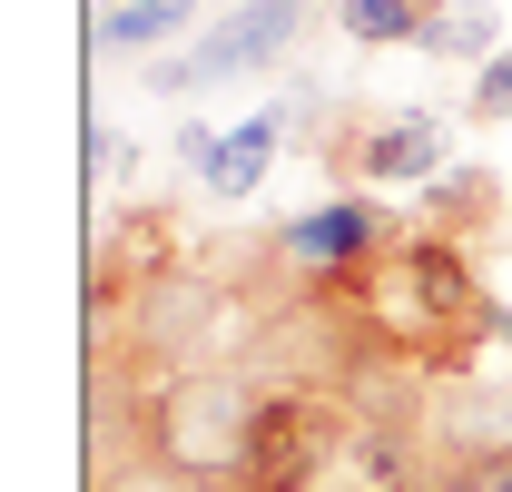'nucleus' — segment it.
<instances>
[{
	"mask_svg": "<svg viewBox=\"0 0 512 492\" xmlns=\"http://www.w3.org/2000/svg\"><path fill=\"white\" fill-rule=\"evenodd\" d=\"M247 433H256V384L247 374H217V365H178L148 384L138 404V453L188 473L207 492H237L247 473Z\"/></svg>",
	"mask_w": 512,
	"mask_h": 492,
	"instance_id": "1",
	"label": "nucleus"
},
{
	"mask_svg": "<svg viewBox=\"0 0 512 492\" xmlns=\"http://www.w3.org/2000/svg\"><path fill=\"white\" fill-rule=\"evenodd\" d=\"M355 433V404L335 384H256V433L237 492H316Z\"/></svg>",
	"mask_w": 512,
	"mask_h": 492,
	"instance_id": "2",
	"label": "nucleus"
},
{
	"mask_svg": "<svg viewBox=\"0 0 512 492\" xmlns=\"http://www.w3.org/2000/svg\"><path fill=\"white\" fill-rule=\"evenodd\" d=\"M306 30H316V0H237V10H217L197 30L188 50H168L148 69V89L158 99H188V89H217V79H256V69L286 60Z\"/></svg>",
	"mask_w": 512,
	"mask_h": 492,
	"instance_id": "3",
	"label": "nucleus"
},
{
	"mask_svg": "<svg viewBox=\"0 0 512 492\" xmlns=\"http://www.w3.org/2000/svg\"><path fill=\"white\" fill-rule=\"evenodd\" d=\"M325 168L365 187H434L453 168V119L444 109H316Z\"/></svg>",
	"mask_w": 512,
	"mask_h": 492,
	"instance_id": "4",
	"label": "nucleus"
},
{
	"mask_svg": "<svg viewBox=\"0 0 512 492\" xmlns=\"http://www.w3.org/2000/svg\"><path fill=\"white\" fill-rule=\"evenodd\" d=\"M276 266H296V276H365L384 246H394V217H384L375 197H325L306 217H276Z\"/></svg>",
	"mask_w": 512,
	"mask_h": 492,
	"instance_id": "5",
	"label": "nucleus"
},
{
	"mask_svg": "<svg viewBox=\"0 0 512 492\" xmlns=\"http://www.w3.org/2000/svg\"><path fill=\"white\" fill-rule=\"evenodd\" d=\"M286 109H256L247 128H227V138H217V158H207V168H197V187H207V197H227V207H237V197H256V187H266V168H276V148H286Z\"/></svg>",
	"mask_w": 512,
	"mask_h": 492,
	"instance_id": "6",
	"label": "nucleus"
},
{
	"mask_svg": "<svg viewBox=\"0 0 512 492\" xmlns=\"http://www.w3.org/2000/svg\"><path fill=\"white\" fill-rule=\"evenodd\" d=\"M453 0H335L325 20L355 40V50H424V30L444 20Z\"/></svg>",
	"mask_w": 512,
	"mask_h": 492,
	"instance_id": "7",
	"label": "nucleus"
},
{
	"mask_svg": "<svg viewBox=\"0 0 512 492\" xmlns=\"http://www.w3.org/2000/svg\"><path fill=\"white\" fill-rule=\"evenodd\" d=\"M197 30V0H119L89 20V50H168Z\"/></svg>",
	"mask_w": 512,
	"mask_h": 492,
	"instance_id": "8",
	"label": "nucleus"
},
{
	"mask_svg": "<svg viewBox=\"0 0 512 492\" xmlns=\"http://www.w3.org/2000/svg\"><path fill=\"white\" fill-rule=\"evenodd\" d=\"M493 217L512 227V197L483 178V168H444V178L424 187V227H444V237H473V227H493Z\"/></svg>",
	"mask_w": 512,
	"mask_h": 492,
	"instance_id": "9",
	"label": "nucleus"
},
{
	"mask_svg": "<svg viewBox=\"0 0 512 492\" xmlns=\"http://www.w3.org/2000/svg\"><path fill=\"white\" fill-rule=\"evenodd\" d=\"M493 50H503V10H493V0H453L444 20H434V30H424V60H493Z\"/></svg>",
	"mask_w": 512,
	"mask_h": 492,
	"instance_id": "10",
	"label": "nucleus"
},
{
	"mask_svg": "<svg viewBox=\"0 0 512 492\" xmlns=\"http://www.w3.org/2000/svg\"><path fill=\"white\" fill-rule=\"evenodd\" d=\"M463 119H473V128H503V119H512V50H493V60L473 69V89H463Z\"/></svg>",
	"mask_w": 512,
	"mask_h": 492,
	"instance_id": "11",
	"label": "nucleus"
},
{
	"mask_svg": "<svg viewBox=\"0 0 512 492\" xmlns=\"http://www.w3.org/2000/svg\"><path fill=\"white\" fill-rule=\"evenodd\" d=\"M89 492H207V483H188V473H168V463H148V453H128L119 473H99Z\"/></svg>",
	"mask_w": 512,
	"mask_h": 492,
	"instance_id": "12",
	"label": "nucleus"
},
{
	"mask_svg": "<svg viewBox=\"0 0 512 492\" xmlns=\"http://www.w3.org/2000/svg\"><path fill=\"white\" fill-rule=\"evenodd\" d=\"M128 158H138V148H128L119 128H99V119H89V178H128Z\"/></svg>",
	"mask_w": 512,
	"mask_h": 492,
	"instance_id": "13",
	"label": "nucleus"
},
{
	"mask_svg": "<svg viewBox=\"0 0 512 492\" xmlns=\"http://www.w3.org/2000/svg\"><path fill=\"white\" fill-rule=\"evenodd\" d=\"M178 158H188V168H207V158H217V128L188 119V128H178Z\"/></svg>",
	"mask_w": 512,
	"mask_h": 492,
	"instance_id": "14",
	"label": "nucleus"
}]
</instances>
